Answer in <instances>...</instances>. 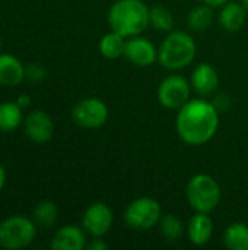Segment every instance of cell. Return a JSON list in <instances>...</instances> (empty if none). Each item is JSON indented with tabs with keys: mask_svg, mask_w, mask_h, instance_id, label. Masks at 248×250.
Masks as SVG:
<instances>
[{
	"mask_svg": "<svg viewBox=\"0 0 248 250\" xmlns=\"http://www.w3.org/2000/svg\"><path fill=\"white\" fill-rule=\"evenodd\" d=\"M219 114L212 101L203 97L190 98L177 111L175 129L180 139L191 146L209 142L219 129Z\"/></svg>",
	"mask_w": 248,
	"mask_h": 250,
	"instance_id": "obj_1",
	"label": "cell"
},
{
	"mask_svg": "<svg viewBox=\"0 0 248 250\" xmlns=\"http://www.w3.org/2000/svg\"><path fill=\"white\" fill-rule=\"evenodd\" d=\"M107 22L111 31L126 38L140 35L149 26V7L142 0H117L108 10Z\"/></svg>",
	"mask_w": 248,
	"mask_h": 250,
	"instance_id": "obj_2",
	"label": "cell"
},
{
	"mask_svg": "<svg viewBox=\"0 0 248 250\" xmlns=\"http://www.w3.org/2000/svg\"><path fill=\"white\" fill-rule=\"evenodd\" d=\"M196 53L197 45L190 34L171 31L158 47V63L170 72H177L191 64Z\"/></svg>",
	"mask_w": 248,
	"mask_h": 250,
	"instance_id": "obj_3",
	"label": "cell"
},
{
	"mask_svg": "<svg viewBox=\"0 0 248 250\" xmlns=\"http://www.w3.org/2000/svg\"><path fill=\"white\" fill-rule=\"evenodd\" d=\"M186 198L194 212L212 214L221 204L222 190L212 176L200 173L187 182Z\"/></svg>",
	"mask_w": 248,
	"mask_h": 250,
	"instance_id": "obj_4",
	"label": "cell"
},
{
	"mask_svg": "<svg viewBox=\"0 0 248 250\" xmlns=\"http://www.w3.org/2000/svg\"><path fill=\"white\" fill-rule=\"evenodd\" d=\"M37 237V224L25 215H10L0 223V248L18 250L28 248Z\"/></svg>",
	"mask_w": 248,
	"mask_h": 250,
	"instance_id": "obj_5",
	"label": "cell"
},
{
	"mask_svg": "<svg viewBox=\"0 0 248 250\" xmlns=\"http://www.w3.org/2000/svg\"><path fill=\"white\" fill-rule=\"evenodd\" d=\"M162 217L161 204L149 196H140L133 199L124 209L123 218L127 227L136 231H148L159 224Z\"/></svg>",
	"mask_w": 248,
	"mask_h": 250,
	"instance_id": "obj_6",
	"label": "cell"
},
{
	"mask_svg": "<svg viewBox=\"0 0 248 250\" xmlns=\"http://www.w3.org/2000/svg\"><path fill=\"white\" fill-rule=\"evenodd\" d=\"M108 105L98 97H86L72 108V120L83 129H98L108 120Z\"/></svg>",
	"mask_w": 248,
	"mask_h": 250,
	"instance_id": "obj_7",
	"label": "cell"
},
{
	"mask_svg": "<svg viewBox=\"0 0 248 250\" xmlns=\"http://www.w3.org/2000/svg\"><path fill=\"white\" fill-rule=\"evenodd\" d=\"M190 82L177 73L164 78L158 86V101L165 110L178 111L190 100Z\"/></svg>",
	"mask_w": 248,
	"mask_h": 250,
	"instance_id": "obj_8",
	"label": "cell"
},
{
	"mask_svg": "<svg viewBox=\"0 0 248 250\" xmlns=\"http://www.w3.org/2000/svg\"><path fill=\"white\" fill-rule=\"evenodd\" d=\"M114 223L111 208L101 201L91 204L82 215V227L91 237H104Z\"/></svg>",
	"mask_w": 248,
	"mask_h": 250,
	"instance_id": "obj_9",
	"label": "cell"
},
{
	"mask_svg": "<svg viewBox=\"0 0 248 250\" xmlns=\"http://www.w3.org/2000/svg\"><path fill=\"white\" fill-rule=\"evenodd\" d=\"M124 57L137 67H149L158 62V47L142 34L134 35L126 41Z\"/></svg>",
	"mask_w": 248,
	"mask_h": 250,
	"instance_id": "obj_10",
	"label": "cell"
},
{
	"mask_svg": "<svg viewBox=\"0 0 248 250\" xmlns=\"http://www.w3.org/2000/svg\"><path fill=\"white\" fill-rule=\"evenodd\" d=\"M23 130L28 139H31L35 144H45L51 141L54 135V122L51 116L41 110H32L29 111L23 119Z\"/></svg>",
	"mask_w": 248,
	"mask_h": 250,
	"instance_id": "obj_11",
	"label": "cell"
},
{
	"mask_svg": "<svg viewBox=\"0 0 248 250\" xmlns=\"http://www.w3.org/2000/svg\"><path fill=\"white\" fill-rule=\"evenodd\" d=\"M190 85L199 97L208 98L216 92L219 86V75L212 64L199 63L191 72Z\"/></svg>",
	"mask_w": 248,
	"mask_h": 250,
	"instance_id": "obj_12",
	"label": "cell"
},
{
	"mask_svg": "<svg viewBox=\"0 0 248 250\" xmlns=\"http://www.w3.org/2000/svg\"><path fill=\"white\" fill-rule=\"evenodd\" d=\"M86 231L83 227L67 224L56 231L51 239V249L54 250H82L86 248Z\"/></svg>",
	"mask_w": 248,
	"mask_h": 250,
	"instance_id": "obj_13",
	"label": "cell"
},
{
	"mask_svg": "<svg viewBox=\"0 0 248 250\" xmlns=\"http://www.w3.org/2000/svg\"><path fill=\"white\" fill-rule=\"evenodd\" d=\"M213 227L215 224L209 214L196 212L190 218L186 227V233H187L189 240L194 246H205L206 243H209V240L213 236Z\"/></svg>",
	"mask_w": 248,
	"mask_h": 250,
	"instance_id": "obj_14",
	"label": "cell"
},
{
	"mask_svg": "<svg viewBox=\"0 0 248 250\" xmlns=\"http://www.w3.org/2000/svg\"><path fill=\"white\" fill-rule=\"evenodd\" d=\"M247 7L240 1H227L221 6L218 21L228 32H238L247 22Z\"/></svg>",
	"mask_w": 248,
	"mask_h": 250,
	"instance_id": "obj_15",
	"label": "cell"
},
{
	"mask_svg": "<svg viewBox=\"0 0 248 250\" xmlns=\"http://www.w3.org/2000/svg\"><path fill=\"white\" fill-rule=\"evenodd\" d=\"M25 79L23 63L9 53H0V85L13 88Z\"/></svg>",
	"mask_w": 248,
	"mask_h": 250,
	"instance_id": "obj_16",
	"label": "cell"
},
{
	"mask_svg": "<svg viewBox=\"0 0 248 250\" xmlns=\"http://www.w3.org/2000/svg\"><path fill=\"white\" fill-rule=\"evenodd\" d=\"M23 110L16 101L0 103V132L9 133L23 125Z\"/></svg>",
	"mask_w": 248,
	"mask_h": 250,
	"instance_id": "obj_17",
	"label": "cell"
},
{
	"mask_svg": "<svg viewBox=\"0 0 248 250\" xmlns=\"http://www.w3.org/2000/svg\"><path fill=\"white\" fill-rule=\"evenodd\" d=\"M127 38L120 35L115 31H110L99 40V53L102 57L108 60H115L118 57H124Z\"/></svg>",
	"mask_w": 248,
	"mask_h": 250,
	"instance_id": "obj_18",
	"label": "cell"
},
{
	"mask_svg": "<svg viewBox=\"0 0 248 250\" xmlns=\"http://www.w3.org/2000/svg\"><path fill=\"white\" fill-rule=\"evenodd\" d=\"M224 245L229 250H248V226L232 223L224 231Z\"/></svg>",
	"mask_w": 248,
	"mask_h": 250,
	"instance_id": "obj_19",
	"label": "cell"
},
{
	"mask_svg": "<svg viewBox=\"0 0 248 250\" xmlns=\"http://www.w3.org/2000/svg\"><path fill=\"white\" fill-rule=\"evenodd\" d=\"M213 19H215L213 7L203 3L200 6L193 7L189 12L187 25H189L190 29L196 31V32H203V31L210 28V25L213 23Z\"/></svg>",
	"mask_w": 248,
	"mask_h": 250,
	"instance_id": "obj_20",
	"label": "cell"
},
{
	"mask_svg": "<svg viewBox=\"0 0 248 250\" xmlns=\"http://www.w3.org/2000/svg\"><path fill=\"white\" fill-rule=\"evenodd\" d=\"M58 218V208L53 201H41L37 204L32 212V220L37 224V227L41 229H50L57 223Z\"/></svg>",
	"mask_w": 248,
	"mask_h": 250,
	"instance_id": "obj_21",
	"label": "cell"
},
{
	"mask_svg": "<svg viewBox=\"0 0 248 250\" xmlns=\"http://www.w3.org/2000/svg\"><path fill=\"white\" fill-rule=\"evenodd\" d=\"M149 25H152L156 31L171 32L174 31L175 19L168 7L156 4L153 7H149Z\"/></svg>",
	"mask_w": 248,
	"mask_h": 250,
	"instance_id": "obj_22",
	"label": "cell"
},
{
	"mask_svg": "<svg viewBox=\"0 0 248 250\" xmlns=\"http://www.w3.org/2000/svg\"><path fill=\"white\" fill-rule=\"evenodd\" d=\"M158 226H159L161 236L168 242H178L180 239H183L186 231L184 224L174 214H165V215L162 214Z\"/></svg>",
	"mask_w": 248,
	"mask_h": 250,
	"instance_id": "obj_23",
	"label": "cell"
},
{
	"mask_svg": "<svg viewBox=\"0 0 248 250\" xmlns=\"http://www.w3.org/2000/svg\"><path fill=\"white\" fill-rule=\"evenodd\" d=\"M47 78V69L39 63H31L25 66V79L31 82H41Z\"/></svg>",
	"mask_w": 248,
	"mask_h": 250,
	"instance_id": "obj_24",
	"label": "cell"
},
{
	"mask_svg": "<svg viewBox=\"0 0 248 250\" xmlns=\"http://www.w3.org/2000/svg\"><path fill=\"white\" fill-rule=\"evenodd\" d=\"M213 105L216 107V110L219 113H225L231 108L232 105V98L228 94H218L213 100H212Z\"/></svg>",
	"mask_w": 248,
	"mask_h": 250,
	"instance_id": "obj_25",
	"label": "cell"
},
{
	"mask_svg": "<svg viewBox=\"0 0 248 250\" xmlns=\"http://www.w3.org/2000/svg\"><path fill=\"white\" fill-rule=\"evenodd\" d=\"M86 249L88 250H107L108 249V245L107 242H104L102 237H92L91 242H88L86 245Z\"/></svg>",
	"mask_w": 248,
	"mask_h": 250,
	"instance_id": "obj_26",
	"label": "cell"
},
{
	"mask_svg": "<svg viewBox=\"0 0 248 250\" xmlns=\"http://www.w3.org/2000/svg\"><path fill=\"white\" fill-rule=\"evenodd\" d=\"M16 103H18V105H19L22 110H26V108L31 105L32 100H31V97H29L28 94H20V95L16 98Z\"/></svg>",
	"mask_w": 248,
	"mask_h": 250,
	"instance_id": "obj_27",
	"label": "cell"
},
{
	"mask_svg": "<svg viewBox=\"0 0 248 250\" xmlns=\"http://www.w3.org/2000/svg\"><path fill=\"white\" fill-rule=\"evenodd\" d=\"M6 182H7V173H6V168L0 164V192L4 189Z\"/></svg>",
	"mask_w": 248,
	"mask_h": 250,
	"instance_id": "obj_28",
	"label": "cell"
},
{
	"mask_svg": "<svg viewBox=\"0 0 248 250\" xmlns=\"http://www.w3.org/2000/svg\"><path fill=\"white\" fill-rule=\"evenodd\" d=\"M227 1H229V0H202V3H205V4H208V6H210V7H221V6H224Z\"/></svg>",
	"mask_w": 248,
	"mask_h": 250,
	"instance_id": "obj_29",
	"label": "cell"
},
{
	"mask_svg": "<svg viewBox=\"0 0 248 250\" xmlns=\"http://www.w3.org/2000/svg\"><path fill=\"white\" fill-rule=\"evenodd\" d=\"M238 1H240V3H243V4H244V6L248 9V0H238Z\"/></svg>",
	"mask_w": 248,
	"mask_h": 250,
	"instance_id": "obj_30",
	"label": "cell"
},
{
	"mask_svg": "<svg viewBox=\"0 0 248 250\" xmlns=\"http://www.w3.org/2000/svg\"><path fill=\"white\" fill-rule=\"evenodd\" d=\"M1 47H3V40H1V37H0V51H1Z\"/></svg>",
	"mask_w": 248,
	"mask_h": 250,
	"instance_id": "obj_31",
	"label": "cell"
}]
</instances>
